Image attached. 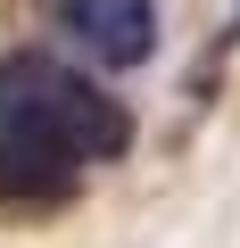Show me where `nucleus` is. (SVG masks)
Wrapping results in <instances>:
<instances>
[{
    "label": "nucleus",
    "instance_id": "obj_1",
    "mask_svg": "<svg viewBox=\"0 0 240 248\" xmlns=\"http://www.w3.org/2000/svg\"><path fill=\"white\" fill-rule=\"evenodd\" d=\"M133 116L116 91H99L83 66L50 50H9L0 58V199L42 207L83 182V166L125 157Z\"/></svg>",
    "mask_w": 240,
    "mask_h": 248
},
{
    "label": "nucleus",
    "instance_id": "obj_2",
    "mask_svg": "<svg viewBox=\"0 0 240 248\" xmlns=\"http://www.w3.org/2000/svg\"><path fill=\"white\" fill-rule=\"evenodd\" d=\"M33 9L75 42V58L125 75L158 58V0H33Z\"/></svg>",
    "mask_w": 240,
    "mask_h": 248
}]
</instances>
